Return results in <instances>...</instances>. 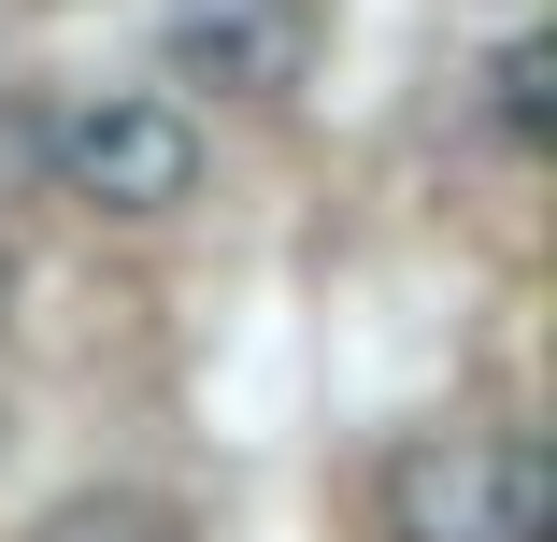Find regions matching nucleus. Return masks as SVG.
Here are the masks:
<instances>
[{
	"mask_svg": "<svg viewBox=\"0 0 557 542\" xmlns=\"http://www.w3.org/2000/svg\"><path fill=\"white\" fill-rule=\"evenodd\" d=\"M386 528L400 542H557V457L529 428H443L386 457Z\"/></svg>",
	"mask_w": 557,
	"mask_h": 542,
	"instance_id": "obj_1",
	"label": "nucleus"
},
{
	"mask_svg": "<svg viewBox=\"0 0 557 542\" xmlns=\"http://www.w3.org/2000/svg\"><path fill=\"white\" fill-rule=\"evenodd\" d=\"M44 157H58V200H86V214H172L200 186V129L172 100H72Z\"/></svg>",
	"mask_w": 557,
	"mask_h": 542,
	"instance_id": "obj_2",
	"label": "nucleus"
},
{
	"mask_svg": "<svg viewBox=\"0 0 557 542\" xmlns=\"http://www.w3.org/2000/svg\"><path fill=\"white\" fill-rule=\"evenodd\" d=\"M172 72L214 100H286L314 72V0H172Z\"/></svg>",
	"mask_w": 557,
	"mask_h": 542,
	"instance_id": "obj_3",
	"label": "nucleus"
},
{
	"mask_svg": "<svg viewBox=\"0 0 557 542\" xmlns=\"http://www.w3.org/2000/svg\"><path fill=\"white\" fill-rule=\"evenodd\" d=\"M543 72H557L543 43H500V129L515 143H543Z\"/></svg>",
	"mask_w": 557,
	"mask_h": 542,
	"instance_id": "obj_4",
	"label": "nucleus"
}]
</instances>
